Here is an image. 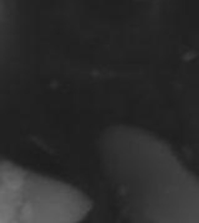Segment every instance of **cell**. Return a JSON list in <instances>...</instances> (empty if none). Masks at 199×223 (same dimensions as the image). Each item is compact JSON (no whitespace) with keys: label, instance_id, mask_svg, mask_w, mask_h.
I'll return each mask as SVG.
<instances>
[{"label":"cell","instance_id":"cell-1","mask_svg":"<svg viewBox=\"0 0 199 223\" xmlns=\"http://www.w3.org/2000/svg\"><path fill=\"white\" fill-rule=\"evenodd\" d=\"M100 155L128 220L198 222V180L164 140L141 128L115 125L101 135Z\"/></svg>","mask_w":199,"mask_h":223},{"label":"cell","instance_id":"cell-2","mask_svg":"<svg viewBox=\"0 0 199 223\" xmlns=\"http://www.w3.org/2000/svg\"><path fill=\"white\" fill-rule=\"evenodd\" d=\"M92 202L65 181L0 161V223H76Z\"/></svg>","mask_w":199,"mask_h":223}]
</instances>
